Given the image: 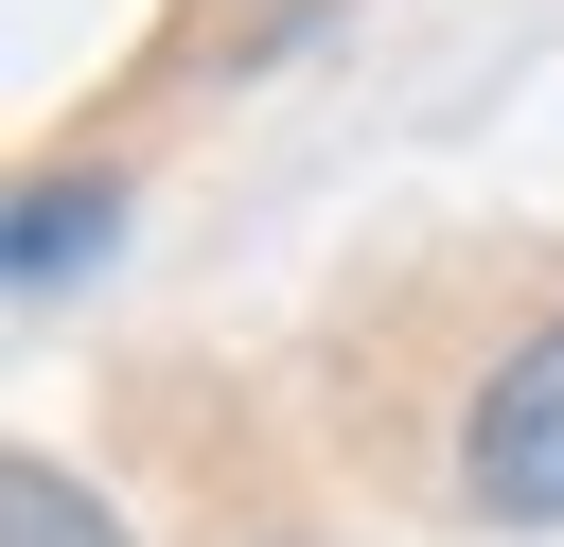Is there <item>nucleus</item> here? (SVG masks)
I'll use <instances>...</instances> for the list:
<instances>
[{
    "label": "nucleus",
    "instance_id": "1",
    "mask_svg": "<svg viewBox=\"0 0 564 547\" xmlns=\"http://www.w3.org/2000/svg\"><path fill=\"white\" fill-rule=\"evenodd\" d=\"M441 476H458V512H476V529H564V300H546V318L458 388Z\"/></svg>",
    "mask_w": 564,
    "mask_h": 547
},
{
    "label": "nucleus",
    "instance_id": "2",
    "mask_svg": "<svg viewBox=\"0 0 564 547\" xmlns=\"http://www.w3.org/2000/svg\"><path fill=\"white\" fill-rule=\"evenodd\" d=\"M106 247H123V176H18V212H0V300H70Z\"/></svg>",
    "mask_w": 564,
    "mask_h": 547
},
{
    "label": "nucleus",
    "instance_id": "3",
    "mask_svg": "<svg viewBox=\"0 0 564 547\" xmlns=\"http://www.w3.org/2000/svg\"><path fill=\"white\" fill-rule=\"evenodd\" d=\"M0 547H141L70 459H0Z\"/></svg>",
    "mask_w": 564,
    "mask_h": 547
}]
</instances>
